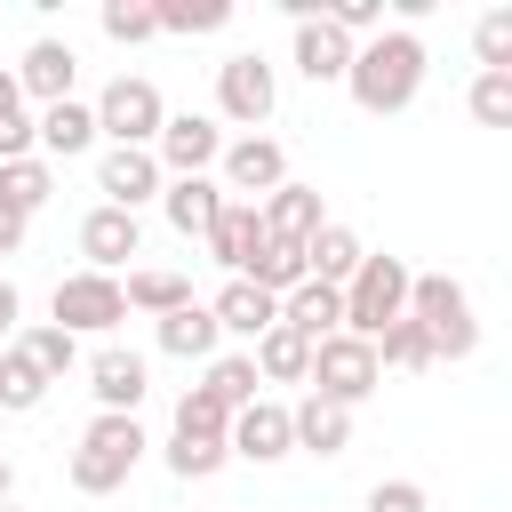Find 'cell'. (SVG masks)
Here are the masks:
<instances>
[{
  "label": "cell",
  "instance_id": "1",
  "mask_svg": "<svg viewBox=\"0 0 512 512\" xmlns=\"http://www.w3.org/2000/svg\"><path fill=\"white\" fill-rule=\"evenodd\" d=\"M424 72H432L424 40H416V32H400V24H384L376 40H360V56H352L344 88H352V104H360V112L392 120V112H408V104L424 96Z\"/></svg>",
  "mask_w": 512,
  "mask_h": 512
},
{
  "label": "cell",
  "instance_id": "2",
  "mask_svg": "<svg viewBox=\"0 0 512 512\" xmlns=\"http://www.w3.org/2000/svg\"><path fill=\"white\" fill-rule=\"evenodd\" d=\"M408 288H416V272H408L400 256H376V248H368V264L344 280V336L376 344L392 320H408Z\"/></svg>",
  "mask_w": 512,
  "mask_h": 512
},
{
  "label": "cell",
  "instance_id": "3",
  "mask_svg": "<svg viewBox=\"0 0 512 512\" xmlns=\"http://www.w3.org/2000/svg\"><path fill=\"white\" fill-rule=\"evenodd\" d=\"M408 320H424V336H432L440 360H472V352H480V320H472V296H464L456 272H416Z\"/></svg>",
  "mask_w": 512,
  "mask_h": 512
},
{
  "label": "cell",
  "instance_id": "4",
  "mask_svg": "<svg viewBox=\"0 0 512 512\" xmlns=\"http://www.w3.org/2000/svg\"><path fill=\"white\" fill-rule=\"evenodd\" d=\"M144 424L136 416H96L88 432H80V448H72V488L80 496H112L136 464H144Z\"/></svg>",
  "mask_w": 512,
  "mask_h": 512
},
{
  "label": "cell",
  "instance_id": "5",
  "mask_svg": "<svg viewBox=\"0 0 512 512\" xmlns=\"http://www.w3.org/2000/svg\"><path fill=\"white\" fill-rule=\"evenodd\" d=\"M160 128H168V96L144 80V72H120V80H104V96H96V136L104 144H160Z\"/></svg>",
  "mask_w": 512,
  "mask_h": 512
},
{
  "label": "cell",
  "instance_id": "6",
  "mask_svg": "<svg viewBox=\"0 0 512 512\" xmlns=\"http://www.w3.org/2000/svg\"><path fill=\"white\" fill-rule=\"evenodd\" d=\"M320 400H336V408H360L376 384H384V360H376V344H360V336H320L312 344V376H304Z\"/></svg>",
  "mask_w": 512,
  "mask_h": 512
},
{
  "label": "cell",
  "instance_id": "7",
  "mask_svg": "<svg viewBox=\"0 0 512 512\" xmlns=\"http://www.w3.org/2000/svg\"><path fill=\"white\" fill-rule=\"evenodd\" d=\"M48 312H56V328H72V336H112L120 320H128V288L112 280V272H64L56 280V296H48Z\"/></svg>",
  "mask_w": 512,
  "mask_h": 512
},
{
  "label": "cell",
  "instance_id": "8",
  "mask_svg": "<svg viewBox=\"0 0 512 512\" xmlns=\"http://www.w3.org/2000/svg\"><path fill=\"white\" fill-rule=\"evenodd\" d=\"M272 104H280V80H272V64L256 56V48H240V56H224L216 64V120H232V128H264L272 120Z\"/></svg>",
  "mask_w": 512,
  "mask_h": 512
},
{
  "label": "cell",
  "instance_id": "9",
  "mask_svg": "<svg viewBox=\"0 0 512 512\" xmlns=\"http://www.w3.org/2000/svg\"><path fill=\"white\" fill-rule=\"evenodd\" d=\"M224 120L216 112H168V128H160V144H152V160L168 168V176H208L216 160H224Z\"/></svg>",
  "mask_w": 512,
  "mask_h": 512
},
{
  "label": "cell",
  "instance_id": "10",
  "mask_svg": "<svg viewBox=\"0 0 512 512\" xmlns=\"http://www.w3.org/2000/svg\"><path fill=\"white\" fill-rule=\"evenodd\" d=\"M216 184L232 192V200H272L280 184H288V152L272 144V136H232L224 144V160H216Z\"/></svg>",
  "mask_w": 512,
  "mask_h": 512
},
{
  "label": "cell",
  "instance_id": "11",
  "mask_svg": "<svg viewBox=\"0 0 512 512\" xmlns=\"http://www.w3.org/2000/svg\"><path fill=\"white\" fill-rule=\"evenodd\" d=\"M96 192H104V208H144V200H160L168 192V168L144 152V144H104V160H96Z\"/></svg>",
  "mask_w": 512,
  "mask_h": 512
},
{
  "label": "cell",
  "instance_id": "12",
  "mask_svg": "<svg viewBox=\"0 0 512 512\" xmlns=\"http://www.w3.org/2000/svg\"><path fill=\"white\" fill-rule=\"evenodd\" d=\"M88 392H96V416H136L144 392H152L144 352H128V344H96V352H88Z\"/></svg>",
  "mask_w": 512,
  "mask_h": 512
},
{
  "label": "cell",
  "instance_id": "13",
  "mask_svg": "<svg viewBox=\"0 0 512 512\" xmlns=\"http://www.w3.org/2000/svg\"><path fill=\"white\" fill-rule=\"evenodd\" d=\"M352 56H360V40H344L328 16H312V24H296V40H288V64L312 80V88H344V72H352Z\"/></svg>",
  "mask_w": 512,
  "mask_h": 512
},
{
  "label": "cell",
  "instance_id": "14",
  "mask_svg": "<svg viewBox=\"0 0 512 512\" xmlns=\"http://www.w3.org/2000/svg\"><path fill=\"white\" fill-rule=\"evenodd\" d=\"M72 80H80V56H72V40H32L24 56H16V88L48 112V104H72Z\"/></svg>",
  "mask_w": 512,
  "mask_h": 512
},
{
  "label": "cell",
  "instance_id": "15",
  "mask_svg": "<svg viewBox=\"0 0 512 512\" xmlns=\"http://www.w3.org/2000/svg\"><path fill=\"white\" fill-rule=\"evenodd\" d=\"M136 248H144V224H136L128 208H104V200H96V208L80 216V256H88V272H120Z\"/></svg>",
  "mask_w": 512,
  "mask_h": 512
},
{
  "label": "cell",
  "instance_id": "16",
  "mask_svg": "<svg viewBox=\"0 0 512 512\" xmlns=\"http://www.w3.org/2000/svg\"><path fill=\"white\" fill-rule=\"evenodd\" d=\"M224 200H232V192H224L216 176H168L160 216H168L184 240H208V232H216V216H224Z\"/></svg>",
  "mask_w": 512,
  "mask_h": 512
},
{
  "label": "cell",
  "instance_id": "17",
  "mask_svg": "<svg viewBox=\"0 0 512 512\" xmlns=\"http://www.w3.org/2000/svg\"><path fill=\"white\" fill-rule=\"evenodd\" d=\"M288 448H296V424H288L280 400H248V408L232 416V456H248V464H280Z\"/></svg>",
  "mask_w": 512,
  "mask_h": 512
},
{
  "label": "cell",
  "instance_id": "18",
  "mask_svg": "<svg viewBox=\"0 0 512 512\" xmlns=\"http://www.w3.org/2000/svg\"><path fill=\"white\" fill-rule=\"evenodd\" d=\"M256 216H264V232H272V240H296V248H304V240L328 224V208H320V184H296V176H288L272 200H256Z\"/></svg>",
  "mask_w": 512,
  "mask_h": 512
},
{
  "label": "cell",
  "instance_id": "19",
  "mask_svg": "<svg viewBox=\"0 0 512 512\" xmlns=\"http://www.w3.org/2000/svg\"><path fill=\"white\" fill-rule=\"evenodd\" d=\"M208 256H216L232 280H248V264L264 256V216H256L248 200H224V216H216V232H208Z\"/></svg>",
  "mask_w": 512,
  "mask_h": 512
},
{
  "label": "cell",
  "instance_id": "20",
  "mask_svg": "<svg viewBox=\"0 0 512 512\" xmlns=\"http://www.w3.org/2000/svg\"><path fill=\"white\" fill-rule=\"evenodd\" d=\"M208 312H216V328H224V336H248V344H256L264 328H280V296H272V288H256V280H224Z\"/></svg>",
  "mask_w": 512,
  "mask_h": 512
},
{
  "label": "cell",
  "instance_id": "21",
  "mask_svg": "<svg viewBox=\"0 0 512 512\" xmlns=\"http://www.w3.org/2000/svg\"><path fill=\"white\" fill-rule=\"evenodd\" d=\"M360 264H368V248H360V232H352V224H336V216L304 240V272H312V280H328V288H344Z\"/></svg>",
  "mask_w": 512,
  "mask_h": 512
},
{
  "label": "cell",
  "instance_id": "22",
  "mask_svg": "<svg viewBox=\"0 0 512 512\" xmlns=\"http://www.w3.org/2000/svg\"><path fill=\"white\" fill-rule=\"evenodd\" d=\"M128 312H144V320H168V312H184V304H200L192 296V280L184 272H168V264H128Z\"/></svg>",
  "mask_w": 512,
  "mask_h": 512
},
{
  "label": "cell",
  "instance_id": "23",
  "mask_svg": "<svg viewBox=\"0 0 512 512\" xmlns=\"http://www.w3.org/2000/svg\"><path fill=\"white\" fill-rule=\"evenodd\" d=\"M280 320H288L304 344H320V336H336V328H344V288L304 280V288H288V296H280Z\"/></svg>",
  "mask_w": 512,
  "mask_h": 512
},
{
  "label": "cell",
  "instance_id": "24",
  "mask_svg": "<svg viewBox=\"0 0 512 512\" xmlns=\"http://www.w3.org/2000/svg\"><path fill=\"white\" fill-rule=\"evenodd\" d=\"M152 344H160L168 360H216V344H224V328H216V312H208V304H184V312H168V320H152Z\"/></svg>",
  "mask_w": 512,
  "mask_h": 512
},
{
  "label": "cell",
  "instance_id": "25",
  "mask_svg": "<svg viewBox=\"0 0 512 512\" xmlns=\"http://www.w3.org/2000/svg\"><path fill=\"white\" fill-rule=\"evenodd\" d=\"M288 424H296V448H312V456H344V448H352V408H336V400H320V392H304V400L288 408Z\"/></svg>",
  "mask_w": 512,
  "mask_h": 512
},
{
  "label": "cell",
  "instance_id": "26",
  "mask_svg": "<svg viewBox=\"0 0 512 512\" xmlns=\"http://www.w3.org/2000/svg\"><path fill=\"white\" fill-rule=\"evenodd\" d=\"M32 128H40V160H72V152L96 144V104H80V96L72 104H48Z\"/></svg>",
  "mask_w": 512,
  "mask_h": 512
},
{
  "label": "cell",
  "instance_id": "27",
  "mask_svg": "<svg viewBox=\"0 0 512 512\" xmlns=\"http://www.w3.org/2000/svg\"><path fill=\"white\" fill-rule=\"evenodd\" d=\"M248 352H256V376H264V384H304V376H312V344H304L288 320H280V328H264Z\"/></svg>",
  "mask_w": 512,
  "mask_h": 512
},
{
  "label": "cell",
  "instance_id": "28",
  "mask_svg": "<svg viewBox=\"0 0 512 512\" xmlns=\"http://www.w3.org/2000/svg\"><path fill=\"white\" fill-rule=\"evenodd\" d=\"M40 400H48L40 360H32L24 344H0V416H24V408H40Z\"/></svg>",
  "mask_w": 512,
  "mask_h": 512
},
{
  "label": "cell",
  "instance_id": "29",
  "mask_svg": "<svg viewBox=\"0 0 512 512\" xmlns=\"http://www.w3.org/2000/svg\"><path fill=\"white\" fill-rule=\"evenodd\" d=\"M168 440H224V448H232V408H224L208 384H192V392L176 400V432H168Z\"/></svg>",
  "mask_w": 512,
  "mask_h": 512
},
{
  "label": "cell",
  "instance_id": "30",
  "mask_svg": "<svg viewBox=\"0 0 512 512\" xmlns=\"http://www.w3.org/2000/svg\"><path fill=\"white\" fill-rule=\"evenodd\" d=\"M0 200H8L16 216H40V208L56 200V168H48L40 152H32V160H8V168H0Z\"/></svg>",
  "mask_w": 512,
  "mask_h": 512
},
{
  "label": "cell",
  "instance_id": "31",
  "mask_svg": "<svg viewBox=\"0 0 512 512\" xmlns=\"http://www.w3.org/2000/svg\"><path fill=\"white\" fill-rule=\"evenodd\" d=\"M16 344L40 360V376H48V384H64V376L80 368V336H72V328H56V320H40V328H16Z\"/></svg>",
  "mask_w": 512,
  "mask_h": 512
},
{
  "label": "cell",
  "instance_id": "32",
  "mask_svg": "<svg viewBox=\"0 0 512 512\" xmlns=\"http://www.w3.org/2000/svg\"><path fill=\"white\" fill-rule=\"evenodd\" d=\"M200 384H208V392H216V400H224L232 416H240L248 400H264V392H256V384H264V376H256V352H216Z\"/></svg>",
  "mask_w": 512,
  "mask_h": 512
},
{
  "label": "cell",
  "instance_id": "33",
  "mask_svg": "<svg viewBox=\"0 0 512 512\" xmlns=\"http://www.w3.org/2000/svg\"><path fill=\"white\" fill-rule=\"evenodd\" d=\"M152 16H160V32L200 40V32H224L232 24V0H152Z\"/></svg>",
  "mask_w": 512,
  "mask_h": 512
},
{
  "label": "cell",
  "instance_id": "34",
  "mask_svg": "<svg viewBox=\"0 0 512 512\" xmlns=\"http://www.w3.org/2000/svg\"><path fill=\"white\" fill-rule=\"evenodd\" d=\"M248 280L272 288V296H288V288H304L312 272H304V248H296V240H272V232H264V256L248 264Z\"/></svg>",
  "mask_w": 512,
  "mask_h": 512
},
{
  "label": "cell",
  "instance_id": "35",
  "mask_svg": "<svg viewBox=\"0 0 512 512\" xmlns=\"http://www.w3.org/2000/svg\"><path fill=\"white\" fill-rule=\"evenodd\" d=\"M376 360H384V368H432L440 352H432V336H424V320H392V328L376 336Z\"/></svg>",
  "mask_w": 512,
  "mask_h": 512
},
{
  "label": "cell",
  "instance_id": "36",
  "mask_svg": "<svg viewBox=\"0 0 512 512\" xmlns=\"http://www.w3.org/2000/svg\"><path fill=\"white\" fill-rule=\"evenodd\" d=\"M464 112H472L480 128H512V72H472Z\"/></svg>",
  "mask_w": 512,
  "mask_h": 512
},
{
  "label": "cell",
  "instance_id": "37",
  "mask_svg": "<svg viewBox=\"0 0 512 512\" xmlns=\"http://www.w3.org/2000/svg\"><path fill=\"white\" fill-rule=\"evenodd\" d=\"M96 24H104V40H120V48H136V40H152V32H160L152 0H104V8H96Z\"/></svg>",
  "mask_w": 512,
  "mask_h": 512
},
{
  "label": "cell",
  "instance_id": "38",
  "mask_svg": "<svg viewBox=\"0 0 512 512\" xmlns=\"http://www.w3.org/2000/svg\"><path fill=\"white\" fill-rule=\"evenodd\" d=\"M472 56H480V72H512V8H488L472 24Z\"/></svg>",
  "mask_w": 512,
  "mask_h": 512
},
{
  "label": "cell",
  "instance_id": "39",
  "mask_svg": "<svg viewBox=\"0 0 512 512\" xmlns=\"http://www.w3.org/2000/svg\"><path fill=\"white\" fill-rule=\"evenodd\" d=\"M224 464H232L224 440H168V472H176V480H208V472H224Z\"/></svg>",
  "mask_w": 512,
  "mask_h": 512
},
{
  "label": "cell",
  "instance_id": "40",
  "mask_svg": "<svg viewBox=\"0 0 512 512\" xmlns=\"http://www.w3.org/2000/svg\"><path fill=\"white\" fill-rule=\"evenodd\" d=\"M360 512H432V496H424V480H376Z\"/></svg>",
  "mask_w": 512,
  "mask_h": 512
},
{
  "label": "cell",
  "instance_id": "41",
  "mask_svg": "<svg viewBox=\"0 0 512 512\" xmlns=\"http://www.w3.org/2000/svg\"><path fill=\"white\" fill-rule=\"evenodd\" d=\"M16 320H24V296H16V280L0 272V344H16Z\"/></svg>",
  "mask_w": 512,
  "mask_h": 512
},
{
  "label": "cell",
  "instance_id": "42",
  "mask_svg": "<svg viewBox=\"0 0 512 512\" xmlns=\"http://www.w3.org/2000/svg\"><path fill=\"white\" fill-rule=\"evenodd\" d=\"M24 120V88H16V64H0V128Z\"/></svg>",
  "mask_w": 512,
  "mask_h": 512
},
{
  "label": "cell",
  "instance_id": "43",
  "mask_svg": "<svg viewBox=\"0 0 512 512\" xmlns=\"http://www.w3.org/2000/svg\"><path fill=\"white\" fill-rule=\"evenodd\" d=\"M24 224H32V216H16V208L0 200V256H16V248H24Z\"/></svg>",
  "mask_w": 512,
  "mask_h": 512
},
{
  "label": "cell",
  "instance_id": "44",
  "mask_svg": "<svg viewBox=\"0 0 512 512\" xmlns=\"http://www.w3.org/2000/svg\"><path fill=\"white\" fill-rule=\"evenodd\" d=\"M8 488H16V464H8V456H0V504H8Z\"/></svg>",
  "mask_w": 512,
  "mask_h": 512
}]
</instances>
